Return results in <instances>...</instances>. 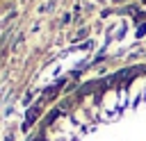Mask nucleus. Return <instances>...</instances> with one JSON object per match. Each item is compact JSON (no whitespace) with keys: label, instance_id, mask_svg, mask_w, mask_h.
Masks as SVG:
<instances>
[{"label":"nucleus","instance_id":"obj_3","mask_svg":"<svg viewBox=\"0 0 146 141\" xmlns=\"http://www.w3.org/2000/svg\"><path fill=\"white\" fill-rule=\"evenodd\" d=\"M116 2H119V0H116Z\"/></svg>","mask_w":146,"mask_h":141},{"label":"nucleus","instance_id":"obj_2","mask_svg":"<svg viewBox=\"0 0 146 141\" xmlns=\"http://www.w3.org/2000/svg\"><path fill=\"white\" fill-rule=\"evenodd\" d=\"M57 116H59V111H57V109H55V111H50V116L46 118V123H52V121H55Z\"/></svg>","mask_w":146,"mask_h":141},{"label":"nucleus","instance_id":"obj_1","mask_svg":"<svg viewBox=\"0 0 146 141\" xmlns=\"http://www.w3.org/2000/svg\"><path fill=\"white\" fill-rule=\"evenodd\" d=\"M39 111H41V107H39V105H34V107L30 109V114H27V118H25V130H27V127H30V125H32V123L36 121Z\"/></svg>","mask_w":146,"mask_h":141}]
</instances>
